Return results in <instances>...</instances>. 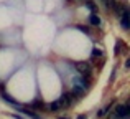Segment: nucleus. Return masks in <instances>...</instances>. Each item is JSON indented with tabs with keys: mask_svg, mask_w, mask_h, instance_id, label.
Masks as SVG:
<instances>
[{
	"mask_svg": "<svg viewBox=\"0 0 130 119\" xmlns=\"http://www.w3.org/2000/svg\"><path fill=\"white\" fill-rule=\"evenodd\" d=\"M77 28H79V30H83L84 33H87V32H89V30H87V28H86V27H84V25H79V27H77Z\"/></svg>",
	"mask_w": 130,
	"mask_h": 119,
	"instance_id": "17",
	"label": "nucleus"
},
{
	"mask_svg": "<svg viewBox=\"0 0 130 119\" xmlns=\"http://www.w3.org/2000/svg\"><path fill=\"white\" fill-rule=\"evenodd\" d=\"M61 108H63V106H61L59 101H53V103H48L46 104V109L51 111V113H56V111H59Z\"/></svg>",
	"mask_w": 130,
	"mask_h": 119,
	"instance_id": "7",
	"label": "nucleus"
},
{
	"mask_svg": "<svg viewBox=\"0 0 130 119\" xmlns=\"http://www.w3.org/2000/svg\"><path fill=\"white\" fill-rule=\"evenodd\" d=\"M112 106H114V103H110L109 106H105V108H102V109H99V111H97V117H104L105 114L109 113V109H110Z\"/></svg>",
	"mask_w": 130,
	"mask_h": 119,
	"instance_id": "11",
	"label": "nucleus"
},
{
	"mask_svg": "<svg viewBox=\"0 0 130 119\" xmlns=\"http://www.w3.org/2000/svg\"><path fill=\"white\" fill-rule=\"evenodd\" d=\"M17 109H18L22 114H25V116H30L31 119H41V117H40L36 113H33L31 109H25V108H22V106H17Z\"/></svg>",
	"mask_w": 130,
	"mask_h": 119,
	"instance_id": "6",
	"label": "nucleus"
},
{
	"mask_svg": "<svg viewBox=\"0 0 130 119\" xmlns=\"http://www.w3.org/2000/svg\"><path fill=\"white\" fill-rule=\"evenodd\" d=\"M109 119H120V116H119L117 113H110L109 114Z\"/></svg>",
	"mask_w": 130,
	"mask_h": 119,
	"instance_id": "15",
	"label": "nucleus"
},
{
	"mask_svg": "<svg viewBox=\"0 0 130 119\" xmlns=\"http://www.w3.org/2000/svg\"><path fill=\"white\" fill-rule=\"evenodd\" d=\"M69 93L73 94V98H74V99H83V98L86 96V88H84V86H81V84H74V86H73V89H71Z\"/></svg>",
	"mask_w": 130,
	"mask_h": 119,
	"instance_id": "2",
	"label": "nucleus"
},
{
	"mask_svg": "<svg viewBox=\"0 0 130 119\" xmlns=\"http://www.w3.org/2000/svg\"><path fill=\"white\" fill-rule=\"evenodd\" d=\"M84 3H86V7H87L89 10H91L92 13H97V7H95V3L92 2V0H86Z\"/></svg>",
	"mask_w": 130,
	"mask_h": 119,
	"instance_id": "12",
	"label": "nucleus"
},
{
	"mask_svg": "<svg viewBox=\"0 0 130 119\" xmlns=\"http://www.w3.org/2000/svg\"><path fill=\"white\" fill-rule=\"evenodd\" d=\"M74 68H76V70L79 71L81 74H86V73H91V64H89L87 61H77V63L74 64Z\"/></svg>",
	"mask_w": 130,
	"mask_h": 119,
	"instance_id": "4",
	"label": "nucleus"
},
{
	"mask_svg": "<svg viewBox=\"0 0 130 119\" xmlns=\"http://www.w3.org/2000/svg\"><path fill=\"white\" fill-rule=\"evenodd\" d=\"M30 108H31V109H43V103L40 99H35L31 104H30Z\"/></svg>",
	"mask_w": 130,
	"mask_h": 119,
	"instance_id": "13",
	"label": "nucleus"
},
{
	"mask_svg": "<svg viewBox=\"0 0 130 119\" xmlns=\"http://www.w3.org/2000/svg\"><path fill=\"white\" fill-rule=\"evenodd\" d=\"M79 2H86V0H79Z\"/></svg>",
	"mask_w": 130,
	"mask_h": 119,
	"instance_id": "21",
	"label": "nucleus"
},
{
	"mask_svg": "<svg viewBox=\"0 0 130 119\" xmlns=\"http://www.w3.org/2000/svg\"><path fill=\"white\" fill-rule=\"evenodd\" d=\"M2 99H5L7 101V103H10V104H13V106H20V104L18 103H17V99H13V98L12 96H8V94H7V93H2Z\"/></svg>",
	"mask_w": 130,
	"mask_h": 119,
	"instance_id": "10",
	"label": "nucleus"
},
{
	"mask_svg": "<svg viewBox=\"0 0 130 119\" xmlns=\"http://www.w3.org/2000/svg\"><path fill=\"white\" fill-rule=\"evenodd\" d=\"M77 119H86V114H79V116H77Z\"/></svg>",
	"mask_w": 130,
	"mask_h": 119,
	"instance_id": "19",
	"label": "nucleus"
},
{
	"mask_svg": "<svg viewBox=\"0 0 130 119\" xmlns=\"http://www.w3.org/2000/svg\"><path fill=\"white\" fill-rule=\"evenodd\" d=\"M119 18H120L122 28H124V30H128V28H130V12H128V8H127V7H124V10L120 12Z\"/></svg>",
	"mask_w": 130,
	"mask_h": 119,
	"instance_id": "1",
	"label": "nucleus"
},
{
	"mask_svg": "<svg viewBox=\"0 0 130 119\" xmlns=\"http://www.w3.org/2000/svg\"><path fill=\"white\" fill-rule=\"evenodd\" d=\"M115 73H117V71H115V70H112V73H110V80H109L110 83H114V80H115Z\"/></svg>",
	"mask_w": 130,
	"mask_h": 119,
	"instance_id": "16",
	"label": "nucleus"
},
{
	"mask_svg": "<svg viewBox=\"0 0 130 119\" xmlns=\"http://www.w3.org/2000/svg\"><path fill=\"white\" fill-rule=\"evenodd\" d=\"M13 119H23V117L20 116V114H13Z\"/></svg>",
	"mask_w": 130,
	"mask_h": 119,
	"instance_id": "18",
	"label": "nucleus"
},
{
	"mask_svg": "<svg viewBox=\"0 0 130 119\" xmlns=\"http://www.w3.org/2000/svg\"><path fill=\"white\" fill-rule=\"evenodd\" d=\"M89 23H91L92 27H99L101 25V18H99L95 13H92V15H89Z\"/></svg>",
	"mask_w": 130,
	"mask_h": 119,
	"instance_id": "8",
	"label": "nucleus"
},
{
	"mask_svg": "<svg viewBox=\"0 0 130 119\" xmlns=\"http://www.w3.org/2000/svg\"><path fill=\"white\" fill-rule=\"evenodd\" d=\"M91 56H92V58H102V56H104V53H102L99 48H94L91 51Z\"/></svg>",
	"mask_w": 130,
	"mask_h": 119,
	"instance_id": "14",
	"label": "nucleus"
},
{
	"mask_svg": "<svg viewBox=\"0 0 130 119\" xmlns=\"http://www.w3.org/2000/svg\"><path fill=\"white\" fill-rule=\"evenodd\" d=\"M115 113L120 116V119H127L128 117V106H127V104H117Z\"/></svg>",
	"mask_w": 130,
	"mask_h": 119,
	"instance_id": "5",
	"label": "nucleus"
},
{
	"mask_svg": "<svg viewBox=\"0 0 130 119\" xmlns=\"http://www.w3.org/2000/svg\"><path fill=\"white\" fill-rule=\"evenodd\" d=\"M59 119H69V117H64V116H63V117H59Z\"/></svg>",
	"mask_w": 130,
	"mask_h": 119,
	"instance_id": "20",
	"label": "nucleus"
},
{
	"mask_svg": "<svg viewBox=\"0 0 130 119\" xmlns=\"http://www.w3.org/2000/svg\"><path fill=\"white\" fill-rule=\"evenodd\" d=\"M122 48H124V42H122V40H117V43H115V46H114L115 56H117V55H122Z\"/></svg>",
	"mask_w": 130,
	"mask_h": 119,
	"instance_id": "9",
	"label": "nucleus"
},
{
	"mask_svg": "<svg viewBox=\"0 0 130 119\" xmlns=\"http://www.w3.org/2000/svg\"><path fill=\"white\" fill-rule=\"evenodd\" d=\"M59 103H61V106H63V108H71V106H73V103H74L73 94H71V93H63V94H61V98H59Z\"/></svg>",
	"mask_w": 130,
	"mask_h": 119,
	"instance_id": "3",
	"label": "nucleus"
}]
</instances>
